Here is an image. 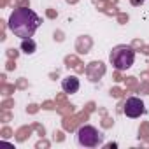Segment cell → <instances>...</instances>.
<instances>
[{
    "label": "cell",
    "instance_id": "obj_1",
    "mask_svg": "<svg viewBox=\"0 0 149 149\" xmlns=\"http://www.w3.org/2000/svg\"><path fill=\"white\" fill-rule=\"evenodd\" d=\"M9 28L19 39H28L40 26V18L30 7H16L9 16Z\"/></svg>",
    "mask_w": 149,
    "mask_h": 149
},
{
    "label": "cell",
    "instance_id": "obj_2",
    "mask_svg": "<svg viewBox=\"0 0 149 149\" xmlns=\"http://www.w3.org/2000/svg\"><path fill=\"white\" fill-rule=\"evenodd\" d=\"M109 61L116 70H126L135 61V49L132 46L119 44V46L112 47V51L109 54Z\"/></svg>",
    "mask_w": 149,
    "mask_h": 149
},
{
    "label": "cell",
    "instance_id": "obj_3",
    "mask_svg": "<svg viewBox=\"0 0 149 149\" xmlns=\"http://www.w3.org/2000/svg\"><path fill=\"white\" fill-rule=\"evenodd\" d=\"M104 140V135L91 125H81L77 128V142L83 147H97Z\"/></svg>",
    "mask_w": 149,
    "mask_h": 149
},
{
    "label": "cell",
    "instance_id": "obj_4",
    "mask_svg": "<svg viewBox=\"0 0 149 149\" xmlns=\"http://www.w3.org/2000/svg\"><path fill=\"white\" fill-rule=\"evenodd\" d=\"M90 119V112H86L84 109L81 111V112H74V114H70V116H65L63 118V121H61V126H63V130L65 132H76L81 125H84V121H88Z\"/></svg>",
    "mask_w": 149,
    "mask_h": 149
},
{
    "label": "cell",
    "instance_id": "obj_5",
    "mask_svg": "<svg viewBox=\"0 0 149 149\" xmlns=\"http://www.w3.org/2000/svg\"><path fill=\"white\" fill-rule=\"evenodd\" d=\"M123 112H125L128 118H140V116L146 112V105H144V102H142L139 97H130V98H126V102H125Z\"/></svg>",
    "mask_w": 149,
    "mask_h": 149
},
{
    "label": "cell",
    "instance_id": "obj_6",
    "mask_svg": "<svg viewBox=\"0 0 149 149\" xmlns=\"http://www.w3.org/2000/svg\"><path fill=\"white\" fill-rule=\"evenodd\" d=\"M105 72H107V67H105L104 61L95 60V61H91V63L86 65V76H88V79L91 83H98L105 76Z\"/></svg>",
    "mask_w": 149,
    "mask_h": 149
},
{
    "label": "cell",
    "instance_id": "obj_7",
    "mask_svg": "<svg viewBox=\"0 0 149 149\" xmlns=\"http://www.w3.org/2000/svg\"><path fill=\"white\" fill-rule=\"evenodd\" d=\"M93 47V39L90 35H79L76 40V53L77 54H86Z\"/></svg>",
    "mask_w": 149,
    "mask_h": 149
},
{
    "label": "cell",
    "instance_id": "obj_8",
    "mask_svg": "<svg viewBox=\"0 0 149 149\" xmlns=\"http://www.w3.org/2000/svg\"><path fill=\"white\" fill-rule=\"evenodd\" d=\"M79 79L77 76H67L63 81H61V88L67 95H72V93H77L79 91Z\"/></svg>",
    "mask_w": 149,
    "mask_h": 149
},
{
    "label": "cell",
    "instance_id": "obj_9",
    "mask_svg": "<svg viewBox=\"0 0 149 149\" xmlns=\"http://www.w3.org/2000/svg\"><path fill=\"white\" fill-rule=\"evenodd\" d=\"M32 132H33V126L30 125H25V126H19L16 132H14V139L18 140V142H25V140H28L30 139V135H32Z\"/></svg>",
    "mask_w": 149,
    "mask_h": 149
},
{
    "label": "cell",
    "instance_id": "obj_10",
    "mask_svg": "<svg viewBox=\"0 0 149 149\" xmlns=\"http://www.w3.org/2000/svg\"><path fill=\"white\" fill-rule=\"evenodd\" d=\"M35 49H37V44H35V40H33L32 37H28V39H21V51H23V53H26V54H33Z\"/></svg>",
    "mask_w": 149,
    "mask_h": 149
},
{
    "label": "cell",
    "instance_id": "obj_11",
    "mask_svg": "<svg viewBox=\"0 0 149 149\" xmlns=\"http://www.w3.org/2000/svg\"><path fill=\"white\" fill-rule=\"evenodd\" d=\"M125 84H126V93H139V79L133 76L125 77Z\"/></svg>",
    "mask_w": 149,
    "mask_h": 149
},
{
    "label": "cell",
    "instance_id": "obj_12",
    "mask_svg": "<svg viewBox=\"0 0 149 149\" xmlns=\"http://www.w3.org/2000/svg\"><path fill=\"white\" fill-rule=\"evenodd\" d=\"M79 61H81V60H79V56H77V54H67V56H65V60H63V63H65V67H67V68H74Z\"/></svg>",
    "mask_w": 149,
    "mask_h": 149
},
{
    "label": "cell",
    "instance_id": "obj_13",
    "mask_svg": "<svg viewBox=\"0 0 149 149\" xmlns=\"http://www.w3.org/2000/svg\"><path fill=\"white\" fill-rule=\"evenodd\" d=\"M139 139L140 140L149 139V121H142L140 123V126H139Z\"/></svg>",
    "mask_w": 149,
    "mask_h": 149
},
{
    "label": "cell",
    "instance_id": "obj_14",
    "mask_svg": "<svg viewBox=\"0 0 149 149\" xmlns=\"http://www.w3.org/2000/svg\"><path fill=\"white\" fill-rule=\"evenodd\" d=\"M14 90H18L16 84H7V83L0 84V93H2V97H11L14 93Z\"/></svg>",
    "mask_w": 149,
    "mask_h": 149
},
{
    "label": "cell",
    "instance_id": "obj_15",
    "mask_svg": "<svg viewBox=\"0 0 149 149\" xmlns=\"http://www.w3.org/2000/svg\"><path fill=\"white\" fill-rule=\"evenodd\" d=\"M56 112H58V114H61L63 118H65V116H70V114L76 112V105H72V104L61 105V107H58V109H56Z\"/></svg>",
    "mask_w": 149,
    "mask_h": 149
},
{
    "label": "cell",
    "instance_id": "obj_16",
    "mask_svg": "<svg viewBox=\"0 0 149 149\" xmlns=\"http://www.w3.org/2000/svg\"><path fill=\"white\" fill-rule=\"evenodd\" d=\"M0 121H2L4 125H7L9 121H13V112L9 109H2V111H0Z\"/></svg>",
    "mask_w": 149,
    "mask_h": 149
},
{
    "label": "cell",
    "instance_id": "obj_17",
    "mask_svg": "<svg viewBox=\"0 0 149 149\" xmlns=\"http://www.w3.org/2000/svg\"><path fill=\"white\" fill-rule=\"evenodd\" d=\"M125 93H126V90H123V88H119V86H114V88H111V91H109V95L114 97V98H123Z\"/></svg>",
    "mask_w": 149,
    "mask_h": 149
},
{
    "label": "cell",
    "instance_id": "obj_18",
    "mask_svg": "<svg viewBox=\"0 0 149 149\" xmlns=\"http://www.w3.org/2000/svg\"><path fill=\"white\" fill-rule=\"evenodd\" d=\"M100 125H102V128H105V130H109V128H112L114 126V119L111 118V116H102V121H100Z\"/></svg>",
    "mask_w": 149,
    "mask_h": 149
},
{
    "label": "cell",
    "instance_id": "obj_19",
    "mask_svg": "<svg viewBox=\"0 0 149 149\" xmlns=\"http://www.w3.org/2000/svg\"><path fill=\"white\" fill-rule=\"evenodd\" d=\"M0 137L2 139H11V137H14V132H13V128H9V126H4L2 130H0Z\"/></svg>",
    "mask_w": 149,
    "mask_h": 149
},
{
    "label": "cell",
    "instance_id": "obj_20",
    "mask_svg": "<svg viewBox=\"0 0 149 149\" xmlns=\"http://www.w3.org/2000/svg\"><path fill=\"white\" fill-rule=\"evenodd\" d=\"M42 109L44 111H56L58 109V104L53 102V100H46V102H42Z\"/></svg>",
    "mask_w": 149,
    "mask_h": 149
},
{
    "label": "cell",
    "instance_id": "obj_21",
    "mask_svg": "<svg viewBox=\"0 0 149 149\" xmlns=\"http://www.w3.org/2000/svg\"><path fill=\"white\" fill-rule=\"evenodd\" d=\"M95 6L98 7V11H100V13H105V11L111 7V6L107 4V0H95Z\"/></svg>",
    "mask_w": 149,
    "mask_h": 149
},
{
    "label": "cell",
    "instance_id": "obj_22",
    "mask_svg": "<svg viewBox=\"0 0 149 149\" xmlns=\"http://www.w3.org/2000/svg\"><path fill=\"white\" fill-rule=\"evenodd\" d=\"M54 102L58 104V107H61V105H67V104H68V100H67V93H58Z\"/></svg>",
    "mask_w": 149,
    "mask_h": 149
},
{
    "label": "cell",
    "instance_id": "obj_23",
    "mask_svg": "<svg viewBox=\"0 0 149 149\" xmlns=\"http://www.w3.org/2000/svg\"><path fill=\"white\" fill-rule=\"evenodd\" d=\"M11 107H14V98L6 97V100H2V104H0V109H11Z\"/></svg>",
    "mask_w": 149,
    "mask_h": 149
},
{
    "label": "cell",
    "instance_id": "obj_24",
    "mask_svg": "<svg viewBox=\"0 0 149 149\" xmlns=\"http://www.w3.org/2000/svg\"><path fill=\"white\" fill-rule=\"evenodd\" d=\"M116 19H118V23H119V25H126V23L130 21V16H128L126 13H119V14L116 16Z\"/></svg>",
    "mask_w": 149,
    "mask_h": 149
},
{
    "label": "cell",
    "instance_id": "obj_25",
    "mask_svg": "<svg viewBox=\"0 0 149 149\" xmlns=\"http://www.w3.org/2000/svg\"><path fill=\"white\" fill-rule=\"evenodd\" d=\"M16 88H18V90H28V79L19 77V79L16 81Z\"/></svg>",
    "mask_w": 149,
    "mask_h": 149
},
{
    "label": "cell",
    "instance_id": "obj_26",
    "mask_svg": "<svg viewBox=\"0 0 149 149\" xmlns=\"http://www.w3.org/2000/svg\"><path fill=\"white\" fill-rule=\"evenodd\" d=\"M139 93H140V95H149V81H142V83H140Z\"/></svg>",
    "mask_w": 149,
    "mask_h": 149
},
{
    "label": "cell",
    "instance_id": "obj_27",
    "mask_svg": "<svg viewBox=\"0 0 149 149\" xmlns=\"http://www.w3.org/2000/svg\"><path fill=\"white\" fill-rule=\"evenodd\" d=\"M130 46H132V47H133L135 51H140V49L144 47V40H142V39H133Z\"/></svg>",
    "mask_w": 149,
    "mask_h": 149
},
{
    "label": "cell",
    "instance_id": "obj_28",
    "mask_svg": "<svg viewBox=\"0 0 149 149\" xmlns=\"http://www.w3.org/2000/svg\"><path fill=\"white\" fill-rule=\"evenodd\" d=\"M6 54H7V58H11V60H16V58L19 56V51H18L16 47H9V49L6 51Z\"/></svg>",
    "mask_w": 149,
    "mask_h": 149
},
{
    "label": "cell",
    "instance_id": "obj_29",
    "mask_svg": "<svg viewBox=\"0 0 149 149\" xmlns=\"http://www.w3.org/2000/svg\"><path fill=\"white\" fill-rule=\"evenodd\" d=\"M40 107H42V105H37V104H28V105H26V112H28V114H37V112L40 111Z\"/></svg>",
    "mask_w": 149,
    "mask_h": 149
},
{
    "label": "cell",
    "instance_id": "obj_30",
    "mask_svg": "<svg viewBox=\"0 0 149 149\" xmlns=\"http://www.w3.org/2000/svg\"><path fill=\"white\" fill-rule=\"evenodd\" d=\"M32 126H33V130H35L40 137H44V135H46V128H44L40 123H37V121H35V123H32Z\"/></svg>",
    "mask_w": 149,
    "mask_h": 149
},
{
    "label": "cell",
    "instance_id": "obj_31",
    "mask_svg": "<svg viewBox=\"0 0 149 149\" xmlns=\"http://www.w3.org/2000/svg\"><path fill=\"white\" fill-rule=\"evenodd\" d=\"M49 146H51V142H49V140H46L44 137H40V140L35 144V147H37V149H47Z\"/></svg>",
    "mask_w": 149,
    "mask_h": 149
},
{
    "label": "cell",
    "instance_id": "obj_32",
    "mask_svg": "<svg viewBox=\"0 0 149 149\" xmlns=\"http://www.w3.org/2000/svg\"><path fill=\"white\" fill-rule=\"evenodd\" d=\"M53 139H54V142H63V140H65V133H63L61 130H54Z\"/></svg>",
    "mask_w": 149,
    "mask_h": 149
},
{
    "label": "cell",
    "instance_id": "obj_33",
    "mask_svg": "<svg viewBox=\"0 0 149 149\" xmlns=\"http://www.w3.org/2000/svg\"><path fill=\"white\" fill-rule=\"evenodd\" d=\"M9 23L6 21V19H0V26H2V33H0V40H6L7 37H6V26H7Z\"/></svg>",
    "mask_w": 149,
    "mask_h": 149
},
{
    "label": "cell",
    "instance_id": "obj_34",
    "mask_svg": "<svg viewBox=\"0 0 149 149\" xmlns=\"http://www.w3.org/2000/svg\"><path fill=\"white\" fill-rule=\"evenodd\" d=\"M121 72H123V70H116V72L112 74V79H114L116 83H121V81H125V76H123Z\"/></svg>",
    "mask_w": 149,
    "mask_h": 149
},
{
    "label": "cell",
    "instance_id": "obj_35",
    "mask_svg": "<svg viewBox=\"0 0 149 149\" xmlns=\"http://www.w3.org/2000/svg\"><path fill=\"white\" fill-rule=\"evenodd\" d=\"M46 16H47L49 19H56L58 11H56V9H53V7H49V9H46Z\"/></svg>",
    "mask_w": 149,
    "mask_h": 149
},
{
    "label": "cell",
    "instance_id": "obj_36",
    "mask_svg": "<svg viewBox=\"0 0 149 149\" xmlns=\"http://www.w3.org/2000/svg\"><path fill=\"white\" fill-rule=\"evenodd\" d=\"M53 37H54L56 42H63V40H65V33H63L61 30H56V32L53 33Z\"/></svg>",
    "mask_w": 149,
    "mask_h": 149
},
{
    "label": "cell",
    "instance_id": "obj_37",
    "mask_svg": "<svg viewBox=\"0 0 149 149\" xmlns=\"http://www.w3.org/2000/svg\"><path fill=\"white\" fill-rule=\"evenodd\" d=\"M74 72H76V74H84V72H86V67H84V63H83V61H79L76 67H74Z\"/></svg>",
    "mask_w": 149,
    "mask_h": 149
},
{
    "label": "cell",
    "instance_id": "obj_38",
    "mask_svg": "<svg viewBox=\"0 0 149 149\" xmlns=\"http://www.w3.org/2000/svg\"><path fill=\"white\" fill-rule=\"evenodd\" d=\"M84 111H86V112H90V114H91V112H95V111H97V104H95V102H88V104L84 105Z\"/></svg>",
    "mask_w": 149,
    "mask_h": 149
},
{
    "label": "cell",
    "instance_id": "obj_39",
    "mask_svg": "<svg viewBox=\"0 0 149 149\" xmlns=\"http://www.w3.org/2000/svg\"><path fill=\"white\" fill-rule=\"evenodd\" d=\"M16 67H18V65H16V60H11V58H9L7 63H6V70H16Z\"/></svg>",
    "mask_w": 149,
    "mask_h": 149
},
{
    "label": "cell",
    "instance_id": "obj_40",
    "mask_svg": "<svg viewBox=\"0 0 149 149\" xmlns=\"http://www.w3.org/2000/svg\"><path fill=\"white\" fill-rule=\"evenodd\" d=\"M104 14H107V16H118V14H119V11H118V7L114 6V7H109Z\"/></svg>",
    "mask_w": 149,
    "mask_h": 149
},
{
    "label": "cell",
    "instance_id": "obj_41",
    "mask_svg": "<svg viewBox=\"0 0 149 149\" xmlns=\"http://www.w3.org/2000/svg\"><path fill=\"white\" fill-rule=\"evenodd\" d=\"M18 7H30V0H19Z\"/></svg>",
    "mask_w": 149,
    "mask_h": 149
},
{
    "label": "cell",
    "instance_id": "obj_42",
    "mask_svg": "<svg viewBox=\"0 0 149 149\" xmlns=\"http://www.w3.org/2000/svg\"><path fill=\"white\" fill-rule=\"evenodd\" d=\"M146 2V0H130V4L133 6V7H139V6H142Z\"/></svg>",
    "mask_w": 149,
    "mask_h": 149
},
{
    "label": "cell",
    "instance_id": "obj_43",
    "mask_svg": "<svg viewBox=\"0 0 149 149\" xmlns=\"http://www.w3.org/2000/svg\"><path fill=\"white\" fill-rule=\"evenodd\" d=\"M60 77V72L56 70V72H49V79H53V81H56Z\"/></svg>",
    "mask_w": 149,
    "mask_h": 149
},
{
    "label": "cell",
    "instance_id": "obj_44",
    "mask_svg": "<svg viewBox=\"0 0 149 149\" xmlns=\"http://www.w3.org/2000/svg\"><path fill=\"white\" fill-rule=\"evenodd\" d=\"M140 79H142V81H149V70L140 72Z\"/></svg>",
    "mask_w": 149,
    "mask_h": 149
},
{
    "label": "cell",
    "instance_id": "obj_45",
    "mask_svg": "<svg viewBox=\"0 0 149 149\" xmlns=\"http://www.w3.org/2000/svg\"><path fill=\"white\" fill-rule=\"evenodd\" d=\"M18 2H19V0H9V7H18Z\"/></svg>",
    "mask_w": 149,
    "mask_h": 149
},
{
    "label": "cell",
    "instance_id": "obj_46",
    "mask_svg": "<svg viewBox=\"0 0 149 149\" xmlns=\"http://www.w3.org/2000/svg\"><path fill=\"white\" fill-rule=\"evenodd\" d=\"M140 53H144V54H147V56H149V46H146V44H144V47L140 49Z\"/></svg>",
    "mask_w": 149,
    "mask_h": 149
},
{
    "label": "cell",
    "instance_id": "obj_47",
    "mask_svg": "<svg viewBox=\"0 0 149 149\" xmlns=\"http://www.w3.org/2000/svg\"><path fill=\"white\" fill-rule=\"evenodd\" d=\"M7 6H9V0H0V7H2V9L7 7Z\"/></svg>",
    "mask_w": 149,
    "mask_h": 149
},
{
    "label": "cell",
    "instance_id": "obj_48",
    "mask_svg": "<svg viewBox=\"0 0 149 149\" xmlns=\"http://www.w3.org/2000/svg\"><path fill=\"white\" fill-rule=\"evenodd\" d=\"M105 147L107 149H112V147H118V144L116 142H109V144H105Z\"/></svg>",
    "mask_w": 149,
    "mask_h": 149
},
{
    "label": "cell",
    "instance_id": "obj_49",
    "mask_svg": "<svg viewBox=\"0 0 149 149\" xmlns=\"http://www.w3.org/2000/svg\"><path fill=\"white\" fill-rule=\"evenodd\" d=\"M98 114H100V116H105V114H107V111H105L104 107H100V109H98Z\"/></svg>",
    "mask_w": 149,
    "mask_h": 149
},
{
    "label": "cell",
    "instance_id": "obj_50",
    "mask_svg": "<svg viewBox=\"0 0 149 149\" xmlns=\"http://www.w3.org/2000/svg\"><path fill=\"white\" fill-rule=\"evenodd\" d=\"M107 4H109V6H111V7H114V6H116V4H118V0H107Z\"/></svg>",
    "mask_w": 149,
    "mask_h": 149
},
{
    "label": "cell",
    "instance_id": "obj_51",
    "mask_svg": "<svg viewBox=\"0 0 149 149\" xmlns=\"http://www.w3.org/2000/svg\"><path fill=\"white\" fill-rule=\"evenodd\" d=\"M6 79H7V77H6V74H2V76H0V84H2V83H7Z\"/></svg>",
    "mask_w": 149,
    "mask_h": 149
},
{
    "label": "cell",
    "instance_id": "obj_52",
    "mask_svg": "<svg viewBox=\"0 0 149 149\" xmlns=\"http://www.w3.org/2000/svg\"><path fill=\"white\" fill-rule=\"evenodd\" d=\"M79 0H67V4H70V6H74V4H77Z\"/></svg>",
    "mask_w": 149,
    "mask_h": 149
}]
</instances>
